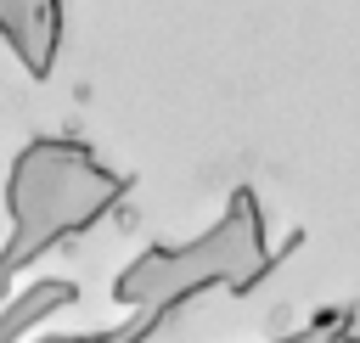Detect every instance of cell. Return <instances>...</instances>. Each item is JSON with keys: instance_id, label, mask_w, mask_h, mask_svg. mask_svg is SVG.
Instances as JSON below:
<instances>
[{"instance_id": "1", "label": "cell", "mask_w": 360, "mask_h": 343, "mask_svg": "<svg viewBox=\"0 0 360 343\" xmlns=\"http://www.w3.org/2000/svg\"><path fill=\"white\" fill-rule=\"evenodd\" d=\"M124 191H129V174L107 169L84 141H28L6 186L11 236L0 247V304L17 270H28L45 247L68 242L73 231L96 225Z\"/></svg>"}, {"instance_id": "2", "label": "cell", "mask_w": 360, "mask_h": 343, "mask_svg": "<svg viewBox=\"0 0 360 343\" xmlns=\"http://www.w3.org/2000/svg\"><path fill=\"white\" fill-rule=\"evenodd\" d=\"M264 270H276V253H270V236H264V219H259V197L248 186H236L225 219L174 247V242H152L141 259H129L112 281V298L124 309H152V315H174L186 298L231 281V292H248Z\"/></svg>"}, {"instance_id": "3", "label": "cell", "mask_w": 360, "mask_h": 343, "mask_svg": "<svg viewBox=\"0 0 360 343\" xmlns=\"http://www.w3.org/2000/svg\"><path fill=\"white\" fill-rule=\"evenodd\" d=\"M79 304V287L68 276H45V281H28L17 298L0 304V343H28L39 321H51L56 309Z\"/></svg>"}]
</instances>
